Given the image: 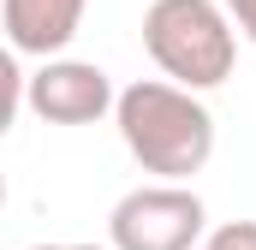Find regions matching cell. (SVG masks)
<instances>
[{
  "mask_svg": "<svg viewBox=\"0 0 256 250\" xmlns=\"http://www.w3.org/2000/svg\"><path fill=\"white\" fill-rule=\"evenodd\" d=\"M114 125L120 143L143 173H155V185H191L214 155V114L202 108V96L167 84V78H137L114 96Z\"/></svg>",
  "mask_w": 256,
  "mask_h": 250,
  "instance_id": "1",
  "label": "cell"
},
{
  "mask_svg": "<svg viewBox=\"0 0 256 250\" xmlns=\"http://www.w3.org/2000/svg\"><path fill=\"white\" fill-rule=\"evenodd\" d=\"M90 0H0V30L12 54H36V60H60L84 24Z\"/></svg>",
  "mask_w": 256,
  "mask_h": 250,
  "instance_id": "5",
  "label": "cell"
},
{
  "mask_svg": "<svg viewBox=\"0 0 256 250\" xmlns=\"http://www.w3.org/2000/svg\"><path fill=\"white\" fill-rule=\"evenodd\" d=\"M114 78L102 72L96 60H42V72L24 78V108L48 125H96L114 114Z\"/></svg>",
  "mask_w": 256,
  "mask_h": 250,
  "instance_id": "4",
  "label": "cell"
},
{
  "mask_svg": "<svg viewBox=\"0 0 256 250\" xmlns=\"http://www.w3.org/2000/svg\"><path fill=\"white\" fill-rule=\"evenodd\" d=\"M220 12L232 18V30H238V36L256 48V0H220Z\"/></svg>",
  "mask_w": 256,
  "mask_h": 250,
  "instance_id": "8",
  "label": "cell"
},
{
  "mask_svg": "<svg viewBox=\"0 0 256 250\" xmlns=\"http://www.w3.org/2000/svg\"><path fill=\"white\" fill-rule=\"evenodd\" d=\"M18 114H24V66H18V54L0 42V137L18 125Z\"/></svg>",
  "mask_w": 256,
  "mask_h": 250,
  "instance_id": "6",
  "label": "cell"
},
{
  "mask_svg": "<svg viewBox=\"0 0 256 250\" xmlns=\"http://www.w3.org/2000/svg\"><path fill=\"white\" fill-rule=\"evenodd\" d=\"M30 250H108V244H30Z\"/></svg>",
  "mask_w": 256,
  "mask_h": 250,
  "instance_id": "9",
  "label": "cell"
},
{
  "mask_svg": "<svg viewBox=\"0 0 256 250\" xmlns=\"http://www.w3.org/2000/svg\"><path fill=\"white\" fill-rule=\"evenodd\" d=\"M208 208L191 185H137L108 214V250H196Z\"/></svg>",
  "mask_w": 256,
  "mask_h": 250,
  "instance_id": "3",
  "label": "cell"
},
{
  "mask_svg": "<svg viewBox=\"0 0 256 250\" xmlns=\"http://www.w3.org/2000/svg\"><path fill=\"white\" fill-rule=\"evenodd\" d=\"M196 250H256V220H226V226L202 232Z\"/></svg>",
  "mask_w": 256,
  "mask_h": 250,
  "instance_id": "7",
  "label": "cell"
},
{
  "mask_svg": "<svg viewBox=\"0 0 256 250\" xmlns=\"http://www.w3.org/2000/svg\"><path fill=\"white\" fill-rule=\"evenodd\" d=\"M0 208H6V173H0Z\"/></svg>",
  "mask_w": 256,
  "mask_h": 250,
  "instance_id": "10",
  "label": "cell"
},
{
  "mask_svg": "<svg viewBox=\"0 0 256 250\" xmlns=\"http://www.w3.org/2000/svg\"><path fill=\"white\" fill-rule=\"evenodd\" d=\"M143 48L179 90H220L238 66V30L220 12V0H149L143 12Z\"/></svg>",
  "mask_w": 256,
  "mask_h": 250,
  "instance_id": "2",
  "label": "cell"
}]
</instances>
